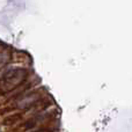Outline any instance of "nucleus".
Returning a JSON list of instances; mask_svg holds the SVG:
<instances>
[{"label": "nucleus", "mask_w": 132, "mask_h": 132, "mask_svg": "<svg viewBox=\"0 0 132 132\" xmlns=\"http://www.w3.org/2000/svg\"><path fill=\"white\" fill-rule=\"evenodd\" d=\"M26 78H27V71L24 68H13L2 77L0 87L4 92H11L12 89L20 86Z\"/></svg>", "instance_id": "f257e3e1"}, {"label": "nucleus", "mask_w": 132, "mask_h": 132, "mask_svg": "<svg viewBox=\"0 0 132 132\" xmlns=\"http://www.w3.org/2000/svg\"><path fill=\"white\" fill-rule=\"evenodd\" d=\"M21 118H22V114H15L11 117H7V118L5 119V123H15L16 121H19V119H21Z\"/></svg>", "instance_id": "f03ea898"}, {"label": "nucleus", "mask_w": 132, "mask_h": 132, "mask_svg": "<svg viewBox=\"0 0 132 132\" xmlns=\"http://www.w3.org/2000/svg\"><path fill=\"white\" fill-rule=\"evenodd\" d=\"M36 132H50V131H36Z\"/></svg>", "instance_id": "7ed1b4c3"}]
</instances>
